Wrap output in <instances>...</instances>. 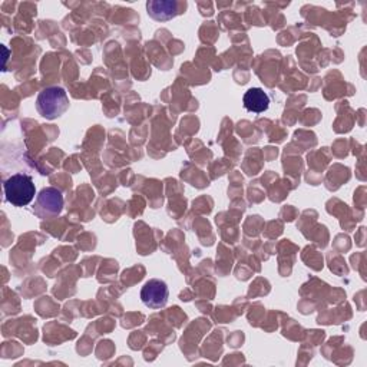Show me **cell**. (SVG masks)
<instances>
[{
	"label": "cell",
	"mask_w": 367,
	"mask_h": 367,
	"mask_svg": "<svg viewBox=\"0 0 367 367\" xmlns=\"http://www.w3.org/2000/svg\"><path fill=\"white\" fill-rule=\"evenodd\" d=\"M170 297V290L165 281L152 279L146 281L141 290V300L142 303L153 310H158L167 305Z\"/></svg>",
	"instance_id": "3"
},
{
	"label": "cell",
	"mask_w": 367,
	"mask_h": 367,
	"mask_svg": "<svg viewBox=\"0 0 367 367\" xmlns=\"http://www.w3.org/2000/svg\"><path fill=\"white\" fill-rule=\"evenodd\" d=\"M37 112L46 120H57L69 108V98L64 88L50 86L43 89L36 99Z\"/></svg>",
	"instance_id": "1"
},
{
	"label": "cell",
	"mask_w": 367,
	"mask_h": 367,
	"mask_svg": "<svg viewBox=\"0 0 367 367\" xmlns=\"http://www.w3.org/2000/svg\"><path fill=\"white\" fill-rule=\"evenodd\" d=\"M244 108L254 114H261L269 110L270 96L261 88H251L244 95Z\"/></svg>",
	"instance_id": "5"
},
{
	"label": "cell",
	"mask_w": 367,
	"mask_h": 367,
	"mask_svg": "<svg viewBox=\"0 0 367 367\" xmlns=\"http://www.w3.org/2000/svg\"><path fill=\"white\" fill-rule=\"evenodd\" d=\"M4 188L6 199L15 206L29 205L36 195L33 180L26 174L12 175L9 180H6Z\"/></svg>",
	"instance_id": "2"
},
{
	"label": "cell",
	"mask_w": 367,
	"mask_h": 367,
	"mask_svg": "<svg viewBox=\"0 0 367 367\" xmlns=\"http://www.w3.org/2000/svg\"><path fill=\"white\" fill-rule=\"evenodd\" d=\"M37 205L49 214H59L64 208V195L54 187L43 188L37 195Z\"/></svg>",
	"instance_id": "4"
},
{
	"label": "cell",
	"mask_w": 367,
	"mask_h": 367,
	"mask_svg": "<svg viewBox=\"0 0 367 367\" xmlns=\"http://www.w3.org/2000/svg\"><path fill=\"white\" fill-rule=\"evenodd\" d=\"M175 2H149L146 5L148 13L155 21H170L178 15Z\"/></svg>",
	"instance_id": "6"
}]
</instances>
